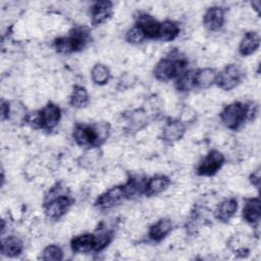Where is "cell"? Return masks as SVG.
Returning <instances> with one entry per match:
<instances>
[{
  "mask_svg": "<svg viewBox=\"0 0 261 261\" xmlns=\"http://www.w3.org/2000/svg\"><path fill=\"white\" fill-rule=\"evenodd\" d=\"M109 126L107 123L95 125L77 124L73 130L74 141L81 146H98L108 136Z\"/></svg>",
  "mask_w": 261,
  "mask_h": 261,
  "instance_id": "1",
  "label": "cell"
},
{
  "mask_svg": "<svg viewBox=\"0 0 261 261\" xmlns=\"http://www.w3.org/2000/svg\"><path fill=\"white\" fill-rule=\"evenodd\" d=\"M186 66L187 60L182 57H166L156 64L154 68V76L158 81L166 82L182 74Z\"/></svg>",
  "mask_w": 261,
  "mask_h": 261,
  "instance_id": "2",
  "label": "cell"
},
{
  "mask_svg": "<svg viewBox=\"0 0 261 261\" xmlns=\"http://www.w3.org/2000/svg\"><path fill=\"white\" fill-rule=\"evenodd\" d=\"M251 114L250 107L242 102H233L222 110L220 119L222 123L231 129L238 128Z\"/></svg>",
  "mask_w": 261,
  "mask_h": 261,
  "instance_id": "3",
  "label": "cell"
},
{
  "mask_svg": "<svg viewBox=\"0 0 261 261\" xmlns=\"http://www.w3.org/2000/svg\"><path fill=\"white\" fill-rule=\"evenodd\" d=\"M88 38L89 34L87 30L83 28H76L71 31L68 37L56 39L54 42V46L58 52H75L85 47L88 42Z\"/></svg>",
  "mask_w": 261,
  "mask_h": 261,
  "instance_id": "4",
  "label": "cell"
},
{
  "mask_svg": "<svg viewBox=\"0 0 261 261\" xmlns=\"http://www.w3.org/2000/svg\"><path fill=\"white\" fill-rule=\"evenodd\" d=\"M244 71L238 64H229L224 67L220 73H217L216 85L225 91L236 88L243 80Z\"/></svg>",
  "mask_w": 261,
  "mask_h": 261,
  "instance_id": "5",
  "label": "cell"
},
{
  "mask_svg": "<svg viewBox=\"0 0 261 261\" xmlns=\"http://www.w3.org/2000/svg\"><path fill=\"white\" fill-rule=\"evenodd\" d=\"M60 116V108L53 103H48L41 111L35 115L33 122L36 123L39 127L49 130L57 125Z\"/></svg>",
  "mask_w": 261,
  "mask_h": 261,
  "instance_id": "6",
  "label": "cell"
},
{
  "mask_svg": "<svg viewBox=\"0 0 261 261\" xmlns=\"http://www.w3.org/2000/svg\"><path fill=\"white\" fill-rule=\"evenodd\" d=\"M223 162H224L223 155L220 152L213 150L209 152L208 155L200 162L197 168L198 174L206 175V176L213 175L221 168Z\"/></svg>",
  "mask_w": 261,
  "mask_h": 261,
  "instance_id": "7",
  "label": "cell"
},
{
  "mask_svg": "<svg viewBox=\"0 0 261 261\" xmlns=\"http://www.w3.org/2000/svg\"><path fill=\"white\" fill-rule=\"evenodd\" d=\"M71 202V199L64 195L49 198V202L45 204L46 214L52 219H58L67 211Z\"/></svg>",
  "mask_w": 261,
  "mask_h": 261,
  "instance_id": "8",
  "label": "cell"
},
{
  "mask_svg": "<svg viewBox=\"0 0 261 261\" xmlns=\"http://www.w3.org/2000/svg\"><path fill=\"white\" fill-rule=\"evenodd\" d=\"M126 194L123 186L114 187L108 190L106 193L102 194L96 201V205L102 209H109L117 204H119L124 198H126Z\"/></svg>",
  "mask_w": 261,
  "mask_h": 261,
  "instance_id": "9",
  "label": "cell"
},
{
  "mask_svg": "<svg viewBox=\"0 0 261 261\" xmlns=\"http://www.w3.org/2000/svg\"><path fill=\"white\" fill-rule=\"evenodd\" d=\"M136 25L141 29L146 38L155 39L158 37L160 23L147 13H140L137 17Z\"/></svg>",
  "mask_w": 261,
  "mask_h": 261,
  "instance_id": "10",
  "label": "cell"
},
{
  "mask_svg": "<svg viewBox=\"0 0 261 261\" xmlns=\"http://www.w3.org/2000/svg\"><path fill=\"white\" fill-rule=\"evenodd\" d=\"M112 13V3L110 1H97L91 8L92 23L94 25L104 22Z\"/></svg>",
  "mask_w": 261,
  "mask_h": 261,
  "instance_id": "11",
  "label": "cell"
},
{
  "mask_svg": "<svg viewBox=\"0 0 261 261\" xmlns=\"http://www.w3.org/2000/svg\"><path fill=\"white\" fill-rule=\"evenodd\" d=\"M204 25L210 31L219 30L224 22V10L220 7L209 8L203 18Z\"/></svg>",
  "mask_w": 261,
  "mask_h": 261,
  "instance_id": "12",
  "label": "cell"
},
{
  "mask_svg": "<svg viewBox=\"0 0 261 261\" xmlns=\"http://www.w3.org/2000/svg\"><path fill=\"white\" fill-rule=\"evenodd\" d=\"M259 45H260V38L258 34L255 32H248L245 34V36L241 41L239 51L242 55L249 56L259 48Z\"/></svg>",
  "mask_w": 261,
  "mask_h": 261,
  "instance_id": "13",
  "label": "cell"
},
{
  "mask_svg": "<svg viewBox=\"0 0 261 261\" xmlns=\"http://www.w3.org/2000/svg\"><path fill=\"white\" fill-rule=\"evenodd\" d=\"M186 132L185 124L179 120H171L163 128V139L167 142H175L184 136Z\"/></svg>",
  "mask_w": 261,
  "mask_h": 261,
  "instance_id": "14",
  "label": "cell"
},
{
  "mask_svg": "<svg viewBox=\"0 0 261 261\" xmlns=\"http://www.w3.org/2000/svg\"><path fill=\"white\" fill-rule=\"evenodd\" d=\"M170 184V179L165 175H156L146 181L144 193L147 196H154L164 191Z\"/></svg>",
  "mask_w": 261,
  "mask_h": 261,
  "instance_id": "15",
  "label": "cell"
},
{
  "mask_svg": "<svg viewBox=\"0 0 261 261\" xmlns=\"http://www.w3.org/2000/svg\"><path fill=\"white\" fill-rule=\"evenodd\" d=\"M71 249L76 253H87L95 248V237L92 233H85L71 240Z\"/></svg>",
  "mask_w": 261,
  "mask_h": 261,
  "instance_id": "16",
  "label": "cell"
},
{
  "mask_svg": "<svg viewBox=\"0 0 261 261\" xmlns=\"http://www.w3.org/2000/svg\"><path fill=\"white\" fill-rule=\"evenodd\" d=\"M243 216L249 223H255L261 216V202L259 198H253L247 201L243 210Z\"/></svg>",
  "mask_w": 261,
  "mask_h": 261,
  "instance_id": "17",
  "label": "cell"
},
{
  "mask_svg": "<svg viewBox=\"0 0 261 261\" xmlns=\"http://www.w3.org/2000/svg\"><path fill=\"white\" fill-rule=\"evenodd\" d=\"M217 73L212 68H203L195 71V88L206 89L216 81Z\"/></svg>",
  "mask_w": 261,
  "mask_h": 261,
  "instance_id": "18",
  "label": "cell"
},
{
  "mask_svg": "<svg viewBox=\"0 0 261 261\" xmlns=\"http://www.w3.org/2000/svg\"><path fill=\"white\" fill-rule=\"evenodd\" d=\"M22 242L13 236L7 237L1 242V252L3 255L8 257H14L21 253L22 251Z\"/></svg>",
  "mask_w": 261,
  "mask_h": 261,
  "instance_id": "19",
  "label": "cell"
},
{
  "mask_svg": "<svg viewBox=\"0 0 261 261\" xmlns=\"http://www.w3.org/2000/svg\"><path fill=\"white\" fill-rule=\"evenodd\" d=\"M238 202L234 199H228L223 201L216 209L215 216L220 221H228L237 212Z\"/></svg>",
  "mask_w": 261,
  "mask_h": 261,
  "instance_id": "20",
  "label": "cell"
},
{
  "mask_svg": "<svg viewBox=\"0 0 261 261\" xmlns=\"http://www.w3.org/2000/svg\"><path fill=\"white\" fill-rule=\"evenodd\" d=\"M171 227H172V224L169 219L167 218L160 219L150 227L149 237L153 241H156V242L161 241L169 233V231L171 230Z\"/></svg>",
  "mask_w": 261,
  "mask_h": 261,
  "instance_id": "21",
  "label": "cell"
},
{
  "mask_svg": "<svg viewBox=\"0 0 261 261\" xmlns=\"http://www.w3.org/2000/svg\"><path fill=\"white\" fill-rule=\"evenodd\" d=\"M179 33V27L176 22L165 20L160 23L159 31H158V37L157 39H160L162 41L168 42L176 38V36Z\"/></svg>",
  "mask_w": 261,
  "mask_h": 261,
  "instance_id": "22",
  "label": "cell"
},
{
  "mask_svg": "<svg viewBox=\"0 0 261 261\" xmlns=\"http://www.w3.org/2000/svg\"><path fill=\"white\" fill-rule=\"evenodd\" d=\"M69 103L72 107H75V108L86 107L89 103V95L87 90L84 87L75 86L70 95Z\"/></svg>",
  "mask_w": 261,
  "mask_h": 261,
  "instance_id": "23",
  "label": "cell"
},
{
  "mask_svg": "<svg viewBox=\"0 0 261 261\" xmlns=\"http://www.w3.org/2000/svg\"><path fill=\"white\" fill-rule=\"evenodd\" d=\"M92 80L95 84L98 85H104L106 84L110 79V71L107 66L104 64H96L91 71Z\"/></svg>",
  "mask_w": 261,
  "mask_h": 261,
  "instance_id": "24",
  "label": "cell"
},
{
  "mask_svg": "<svg viewBox=\"0 0 261 261\" xmlns=\"http://www.w3.org/2000/svg\"><path fill=\"white\" fill-rule=\"evenodd\" d=\"M176 88L182 92L195 88V71H185L180 74L176 81Z\"/></svg>",
  "mask_w": 261,
  "mask_h": 261,
  "instance_id": "25",
  "label": "cell"
},
{
  "mask_svg": "<svg viewBox=\"0 0 261 261\" xmlns=\"http://www.w3.org/2000/svg\"><path fill=\"white\" fill-rule=\"evenodd\" d=\"M63 257L62 251L58 246L55 245H50L46 247L43 251V256L42 259L44 260H54V261H59Z\"/></svg>",
  "mask_w": 261,
  "mask_h": 261,
  "instance_id": "26",
  "label": "cell"
},
{
  "mask_svg": "<svg viewBox=\"0 0 261 261\" xmlns=\"http://www.w3.org/2000/svg\"><path fill=\"white\" fill-rule=\"evenodd\" d=\"M95 237V251H101L103 250L109 243L111 240V234L108 231H100L96 234H94Z\"/></svg>",
  "mask_w": 261,
  "mask_h": 261,
  "instance_id": "27",
  "label": "cell"
},
{
  "mask_svg": "<svg viewBox=\"0 0 261 261\" xmlns=\"http://www.w3.org/2000/svg\"><path fill=\"white\" fill-rule=\"evenodd\" d=\"M145 35L144 33L141 31V29L139 27H137L136 24L130 28L127 33H126V41L132 43V44H139L141 43L144 39H145Z\"/></svg>",
  "mask_w": 261,
  "mask_h": 261,
  "instance_id": "28",
  "label": "cell"
},
{
  "mask_svg": "<svg viewBox=\"0 0 261 261\" xmlns=\"http://www.w3.org/2000/svg\"><path fill=\"white\" fill-rule=\"evenodd\" d=\"M9 111H10V107H9L8 103L2 101V103H1V118L2 119L8 118Z\"/></svg>",
  "mask_w": 261,
  "mask_h": 261,
  "instance_id": "29",
  "label": "cell"
},
{
  "mask_svg": "<svg viewBox=\"0 0 261 261\" xmlns=\"http://www.w3.org/2000/svg\"><path fill=\"white\" fill-rule=\"evenodd\" d=\"M251 180H252L253 185H255L256 187H259V182H260V173H259V170H257L256 172H254V173L251 175Z\"/></svg>",
  "mask_w": 261,
  "mask_h": 261,
  "instance_id": "30",
  "label": "cell"
}]
</instances>
